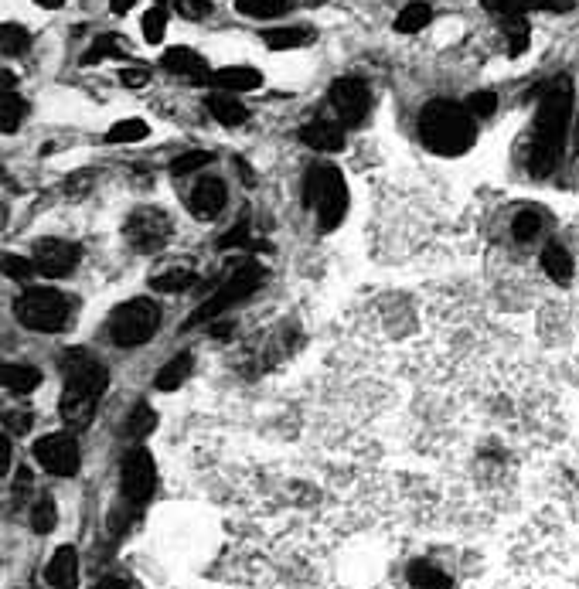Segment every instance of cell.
<instances>
[{
  "label": "cell",
  "mask_w": 579,
  "mask_h": 589,
  "mask_svg": "<svg viewBox=\"0 0 579 589\" xmlns=\"http://www.w3.org/2000/svg\"><path fill=\"white\" fill-rule=\"evenodd\" d=\"M569 113H573V86H569V79H556L545 89L539 113H535L532 150H528V171H532V178H545V174L556 171L562 147H566Z\"/></svg>",
  "instance_id": "obj_1"
},
{
  "label": "cell",
  "mask_w": 579,
  "mask_h": 589,
  "mask_svg": "<svg viewBox=\"0 0 579 589\" xmlns=\"http://www.w3.org/2000/svg\"><path fill=\"white\" fill-rule=\"evenodd\" d=\"M65 389H62V419L72 429H86L96 416L99 395L106 392V368L86 351H69L62 361Z\"/></svg>",
  "instance_id": "obj_2"
},
{
  "label": "cell",
  "mask_w": 579,
  "mask_h": 589,
  "mask_svg": "<svg viewBox=\"0 0 579 589\" xmlns=\"http://www.w3.org/2000/svg\"><path fill=\"white\" fill-rule=\"evenodd\" d=\"M419 137H423V143L433 150V154H443V157L467 154L477 140L474 113L467 106L436 99V103L423 106V116H419Z\"/></svg>",
  "instance_id": "obj_3"
},
{
  "label": "cell",
  "mask_w": 579,
  "mask_h": 589,
  "mask_svg": "<svg viewBox=\"0 0 579 589\" xmlns=\"http://www.w3.org/2000/svg\"><path fill=\"white\" fill-rule=\"evenodd\" d=\"M304 198L307 205L317 212V222H321L324 232L338 229L344 212H348V188H344V178L338 167L331 164H317L314 171L304 178Z\"/></svg>",
  "instance_id": "obj_4"
},
{
  "label": "cell",
  "mask_w": 579,
  "mask_h": 589,
  "mask_svg": "<svg viewBox=\"0 0 579 589\" xmlns=\"http://www.w3.org/2000/svg\"><path fill=\"white\" fill-rule=\"evenodd\" d=\"M14 310H18V321L28 327V331L52 334V331H62L65 321H69L72 304L65 293L52 290V286H31V290L21 293Z\"/></svg>",
  "instance_id": "obj_5"
},
{
  "label": "cell",
  "mask_w": 579,
  "mask_h": 589,
  "mask_svg": "<svg viewBox=\"0 0 579 589\" xmlns=\"http://www.w3.org/2000/svg\"><path fill=\"white\" fill-rule=\"evenodd\" d=\"M161 327V307L147 297H133L127 304H120L109 317V334H113L116 344L123 348H137V344H147Z\"/></svg>",
  "instance_id": "obj_6"
},
{
  "label": "cell",
  "mask_w": 579,
  "mask_h": 589,
  "mask_svg": "<svg viewBox=\"0 0 579 589\" xmlns=\"http://www.w3.org/2000/svg\"><path fill=\"white\" fill-rule=\"evenodd\" d=\"M259 283H263V266L259 263H242L236 273L229 276L218 290L212 293V297L201 304L195 314H191L188 324H205V321H215L218 314H225L229 307H236L239 300H246L249 293L259 290Z\"/></svg>",
  "instance_id": "obj_7"
},
{
  "label": "cell",
  "mask_w": 579,
  "mask_h": 589,
  "mask_svg": "<svg viewBox=\"0 0 579 589\" xmlns=\"http://www.w3.org/2000/svg\"><path fill=\"white\" fill-rule=\"evenodd\" d=\"M123 235H127L133 252H144V256L161 252L171 239V215L164 208H137L123 225Z\"/></svg>",
  "instance_id": "obj_8"
},
{
  "label": "cell",
  "mask_w": 579,
  "mask_h": 589,
  "mask_svg": "<svg viewBox=\"0 0 579 589\" xmlns=\"http://www.w3.org/2000/svg\"><path fill=\"white\" fill-rule=\"evenodd\" d=\"M35 460L48 470V474L72 477L75 470H79V464H82V453H79L75 436L52 433V436H41V440L35 443Z\"/></svg>",
  "instance_id": "obj_9"
},
{
  "label": "cell",
  "mask_w": 579,
  "mask_h": 589,
  "mask_svg": "<svg viewBox=\"0 0 579 589\" xmlns=\"http://www.w3.org/2000/svg\"><path fill=\"white\" fill-rule=\"evenodd\" d=\"M120 484H123V494H127V501L144 504L150 494H154V484H157L154 457H150L147 450H140V447L130 450L127 457H123Z\"/></svg>",
  "instance_id": "obj_10"
},
{
  "label": "cell",
  "mask_w": 579,
  "mask_h": 589,
  "mask_svg": "<svg viewBox=\"0 0 579 589\" xmlns=\"http://www.w3.org/2000/svg\"><path fill=\"white\" fill-rule=\"evenodd\" d=\"M331 109L344 126H358L372 109V92L358 79H338L331 86Z\"/></svg>",
  "instance_id": "obj_11"
},
{
  "label": "cell",
  "mask_w": 579,
  "mask_h": 589,
  "mask_svg": "<svg viewBox=\"0 0 579 589\" xmlns=\"http://www.w3.org/2000/svg\"><path fill=\"white\" fill-rule=\"evenodd\" d=\"M31 259H35L41 276H65L75 263H79V249L65 239H41V242H35Z\"/></svg>",
  "instance_id": "obj_12"
},
{
  "label": "cell",
  "mask_w": 579,
  "mask_h": 589,
  "mask_svg": "<svg viewBox=\"0 0 579 589\" xmlns=\"http://www.w3.org/2000/svg\"><path fill=\"white\" fill-rule=\"evenodd\" d=\"M300 140L317 154H338L344 150V123L341 120H314L300 130Z\"/></svg>",
  "instance_id": "obj_13"
},
{
  "label": "cell",
  "mask_w": 579,
  "mask_h": 589,
  "mask_svg": "<svg viewBox=\"0 0 579 589\" xmlns=\"http://www.w3.org/2000/svg\"><path fill=\"white\" fill-rule=\"evenodd\" d=\"M164 69L181 75V79H188L191 86H205V82H212V72H208L205 58L198 52H191V48H171V52L164 55Z\"/></svg>",
  "instance_id": "obj_14"
},
{
  "label": "cell",
  "mask_w": 579,
  "mask_h": 589,
  "mask_svg": "<svg viewBox=\"0 0 579 589\" xmlns=\"http://www.w3.org/2000/svg\"><path fill=\"white\" fill-rule=\"evenodd\" d=\"M225 201H229V191H225V181L218 178H201L195 184V191H191V212L198 218H215L218 212L225 208Z\"/></svg>",
  "instance_id": "obj_15"
},
{
  "label": "cell",
  "mask_w": 579,
  "mask_h": 589,
  "mask_svg": "<svg viewBox=\"0 0 579 589\" xmlns=\"http://www.w3.org/2000/svg\"><path fill=\"white\" fill-rule=\"evenodd\" d=\"M488 11L501 18H525L528 11H569V0H481Z\"/></svg>",
  "instance_id": "obj_16"
},
{
  "label": "cell",
  "mask_w": 579,
  "mask_h": 589,
  "mask_svg": "<svg viewBox=\"0 0 579 589\" xmlns=\"http://www.w3.org/2000/svg\"><path fill=\"white\" fill-rule=\"evenodd\" d=\"M212 86L225 92H253L263 86V75L249 65H225V69L212 72Z\"/></svg>",
  "instance_id": "obj_17"
},
{
  "label": "cell",
  "mask_w": 579,
  "mask_h": 589,
  "mask_svg": "<svg viewBox=\"0 0 579 589\" xmlns=\"http://www.w3.org/2000/svg\"><path fill=\"white\" fill-rule=\"evenodd\" d=\"M45 579L52 586H75V579H79V555H75L72 545H62L55 555H52V562H48V569H45Z\"/></svg>",
  "instance_id": "obj_18"
},
{
  "label": "cell",
  "mask_w": 579,
  "mask_h": 589,
  "mask_svg": "<svg viewBox=\"0 0 579 589\" xmlns=\"http://www.w3.org/2000/svg\"><path fill=\"white\" fill-rule=\"evenodd\" d=\"M208 113L215 116L222 126H239L246 123V109L236 99V92H215V96H208Z\"/></svg>",
  "instance_id": "obj_19"
},
{
  "label": "cell",
  "mask_w": 579,
  "mask_h": 589,
  "mask_svg": "<svg viewBox=\"0 0 579 589\" xmlns=\"http://www.w3.org/2000/svg\"><path fill=\"white\" fill-rule=\"evenodd\" d=\"M542 269L549 273L552 283L566 286L569 280H573V259H569V252L562 246H545L542 249Z\"/></svg>",
  "instance_id": "obj_20"
},
{
  "label": "cell",
  "mask_w": 579,
  "mask_h": 589,
  "mask_svg": "<svg viewBox=\"0 0 579 589\" xmlns=\"http://www.w3.org/2000/svg\"><path fill=\"white\" fill-rule=\"evenodd\" d=\"M290 7H293V0H236V11L256 21L283 18V14H290Z\"/></svg>",
  "instance_id": "obj_21"
},
{
  "label": "cell",
  "mask_w": 579,
  "mask_h": 589,
  "mask_svg": "<svg viewBox=\"0 0 579 589\" xmlns=\"http://www.w3.org/2000/svg\"><path fill=\"white\" fill-rule=\"evenodd\" d=\"M0 378H4V389L7 392H35L41 385V372L31 365H4V372H0Z\"/></svg>",
  "instance_id": "obj_22"
},
{
  "label": "cell",
  "mask_w": 579,
  "mask_h": 589,
  "mask_svg": "<svg viewBox=\"0 0 579 589\" xmlns=\"http://www.w3.org/2000/svg\"><path fill=\"white\" fill-rule=\"evenodd\" d=\"M188 375H191V358H188V355H178V358L167 361L161 372L154 375V385H157L161 392H174L181 382H188Z\"/></svg>",
  "instance_id": "obj_23"
},
{
  "label": "cell",
  "mask_w": 579,
  "mask_h": 589,
  "mask_svg": "<svg viewBox=\"0 0 579 589\" xmlns=\"http://www.w3.org/2000/svg\"><path fill=\"white\" fill-rule=\"evenodd\" d=\"M314 41V31L310 28H273L270 35H266V45L273 48V52H290V48H304Z\"/></svg>",
  "instance_id": "obj_24"
},
{
  "label": "cell",
  "mask_w": 579,
  "mask_h": 589,
  "mask_svg": "<svg viewBox=\"0 0 579 589\" xmlns=\"http://www.w3.org/2000/svg\"><path fill=\"white\" fill-rule=\"evenodd\" d=\"M24 113H28L24 99H21L14 89H4V96H0V130H4V133H14V130L21 126Z\"/></svg>",
  "instance_id": "obj_25"
},
{
  "label": "cell",
  "mask_w": 579,
  "mask_h": 589,
  "mask_svg": "<svg viewBox=\"0 0 579 589\" xmlns=\"http://www.w3.org/2000/svg\"><path fill=\"white\" fill-rule=\"evenodd\" d=\"M430 18H433V11L426 4H409V7H402L399 11L396 31L399 35H416V31H423L426 24H430Z\"/></svg>",
  "instance_id": "obj_26"
},
{
  "label": "cell",
  "mask_w": 579,
  "mask_h": 589,
  "mask_svg": "<svg viewBox=\"0 0 579 589\" xmlns=\"http://www.w3.org/2000/svg\"><path fill=\"white\" fill-rule=\"evenodd\" d=\"M409 583L419 586V589H450V576H443L440 569L430 566V562H413V569H409Z\"/></svg>",
  "instance_id": "obj_27"
},
{
  "label": "cell",
  "mask_w": 579,
  "mask_h": 589,
  "mask_svg": "<svg viewBox=\"0 0 579 589\" xmlns=\"http://www.w3.org/2000/svg\"><path fill=\"white\" fill-rule=\"evenodd\" d=\"M191 283H195V273H191V269H167V273L150 280V286H154L157 293H181V290H188Z\"/></svg>",
  "instance_id": "obj_28"
},
{
  "label": "cell",
  "mask_w": 579,
  "mask_h": 589,
  "mask_svg": "<svg viewBox=\"0 0 579 589\" xmlns=\"http://www.w3.org/2000/svg\"><path fill=\"white\" fill-rule=\"evenodd\" d=\"M147 123L144 120H120V123H113L109 126V133H106V140L109 143H140L147 137Z\"/></svg>",
  "instance_id": "obj_29"
},
{
  "label": "cell",
  "mask_w": 579,
  "mask_h": 589,
  "mask_svg": "<svg viewBox=\"0 0 579 589\" xmlns=\"http://www.w3.org/2000/svg\"><path fill=\"white\" fill-rule=\"evenodd\" d=\"M140 28H144V38L150 41V45H161L164 31H167V11H164V4L150 7V11L144 14V21H140Z\"/></svg>",
  "instance_id": "obj_30"
},
{
  "label": "cell",
  "mask_w": 579,
  "mask_h": 589,
  "mask_svg": "<svg viewBox=\"0 0 579 589\" xmlns=\"http://www.w3.org/2000/svg\"><path fill=\"white\" fill-rule=\"evenodd\" d=\"M212 161H215V157L208 154V150H191V154L174 157L171 174H174V178H184V174H195V171H201V167L212 164Z\"/></svg>",
  "instance_id": "obj_31"
},
{
  "label": "cell",
  "mask_w": 579,
  "mask_h": 589,
  "mask_svg": "<svg viewBox=\"0 0 579 589\" xmlns=\"http://www.w3.org/2000/svg\"><path fill=\"white\" fill-rule=\"evenodd\" d=\"M28 48V31L21 24H4L0 28V52L4 55H21Z\"/></svg>",
  "instance_id": "obj_32"
},
{
  "label": "cell",
  "mask_w": 579,
  "mask_h": 589,
  "mask_svg": "<svg viewBox=\"0 0 579 589\" xmlns=\"http://www.w3.org/2000/svg\"><path fill=\"white\" fill-rule=\"evenodd\" d=\"M505 38H508V52L522 55L528 48V21L525 18H505Z\"/></svg>",
  "instance_id": "obj_33"
},
{
  "label": "cell",
  "mask_w": 579,
  "mask_h": 589,
  "mask_svg": "<svg viewBox=\"0 0 579 589\" xmlns=\"http://www.w3.org/2000/svg\"><path fill=\"white\" fill-rule=\"evenodd\" d=\"M31 528H35L38 535H48L55 528V504H52V498H41L35 504V511H31Z\"/></svg>",
  "instance_id": "obj_34"
},
{
  "label": "cell",
  "mask_w": 579,
  "mask_h": 589,
  "mask_svg": "<svg viewBox=\"0 0 579 589\" xmlns=\"http://www.w3.org/2000/svg\"><path fill=\"white\" fill-rule=\"evenodd\" d=\"M542 225H545V218L539 212H522L515 218V225H511V232H515V239L528 242V239H535V235L542 232Z\"/></svg>",
  "instance_id": "obj_35"
},
{
  "label": "cell",
  "mask_w": 579,
  "mask_h": 589,
  "mask_svg": "<svg viewBox=\"0 0 579 589\" xmlns=\"http://www.w3.org/2000/svg\"><path fill=\"white\" fill-rule=\"evenodd\" d=\"M154 426H157V416H154V409L144 406V402H140V406L133 409V412H130V419H127L130 436H147Z\"/></svg>",
  "instance_id": "obj_36"
},
{
  "label": "cell",
  "mask_w": 579,
  "mask_h": 589,
  "mask_svg": "<svg viewBox=\"0 0 579 589\" xmlns=\"http://www.w3.org/2000/svg\"><path fill=\"white\" fill-rule=\"evenodd\" d=\"M4 273L11 280H28V276L38 273L35 259H24V256H4Z\"/></svg>",
  "instance_id": "obj_37"
},
{
  "label": "cell",
  "mask_w": 579,
  "mask_h": 589,
  "mask_svg": "<svg viewBox=\"0 0 579 589\" xmlns=\"http://www.w3.org/2000/svg\"><path fill=\"white\" fill-rule=\"evenodd\" d=\"M467 109H471L474 116H491L494 109H498V96H494L491 89H481V92H474V96H467Z\"/></svg>",
  "instance_id": "obj_38"
},
{
  "label": "cell",
  "mask_w": 579,
  "mask_h": 589,
  "mask_svg": "<svg viewBox=\"0 0 579 589\" xmlns=\"http://www.w3.org/2000/svg\"><path fill=\"white\" fill-rule=\"evenodd\" d=\"M174 7H178V14L188 21H201V18H208V11H212L208 0H174Z\"/></svg>",
  "instance_id": "obj_39"
},
{
  "label": "cell",
  "mask_w": 579,
  "mask_h": 589,
  "mask_svg": "<svg viewBox=\"0 0 579 589\" xmlns=\"http://www.w3.org/2000/svg\"><path fill=\"white\" fill-rule=\"evenodd\" d=\"M109 55H116V38H99L96 45H92L89 52H86V58H82V62L96 65V62H103V58H109Z\"/></svg>",
  "instance_id": "obj_40"
},
{
  "label": "cell",
  "mask_w": 579,
  "mask_h": 589,
  "mask_svg": "<svg viewBox=\"0 0 579 589\" xmlns=\"http://www.w3.org/2000/svg\"><path fill=\"white\" fill-rule=\"evenodd\" d=\"M120 79H123V86L140 89V86H147V82H150V69H147V65H133V69L120 72Z\"/></svg>",
  "instance_id": "obj_41"
},
{
  "label": "cell",
  "mask_w": 579,
  "mask_h": 589,
  "mask_svg": "<svg viewBox=\"0 0 579 589\" xmlns=\"http://www.w3.org/2000/svg\"><path fill=\"white\" fill-rule=\"evenodd\" d=\"M4 426H7V433H24V429H31V416L28 412H7Z\"/></svg>",
  "instance_id": "obj_42"
},
{
  "label": "cell",
  "mask_w": 579,
  "mask_h": 589,
  "mask_svg": "<svg viewBox=\"0 0 579 589\" xmlns=\"http://www.w3.org/2000/svg\"><path fill=\"white\" fill-rule=\"evenodd\" d=\"M246 239H249V229H246V222H242V225H236L232 232L222 235V249H236V246H242Z\"/></svg>",
  "instance_id": "obj_43"
},
{
  "label": "cell",
  "mask_w": 579,
  "mask_h": 589,
  "mask_svg": "<svg viewBox=\"0 0 579 589\" xmlns=\"http://www.w3.org/2000/svg\"><path fill=\"white\" fill-rule=\"evenodd\" d=\"M133 4H137V0H113V14H127V11H133Z\"/></svg>",
  "instance_id": "obj_44"
},
{
  "label": "cell",
  "mask_w": 579,
  "mask_h": 589,
  "mask_svg": "<svg viewBox=\"0 0 579 589\" xmlns=\"http://www.w3.org/2000/svg\"><path fill=\"white\" fill-rule=\"evenodd\" d=\"M38 7H48V11H55V7H62L65 0H35Z\"/></svg>",
  "instance_id": "obj_45"
}]
</instances>
